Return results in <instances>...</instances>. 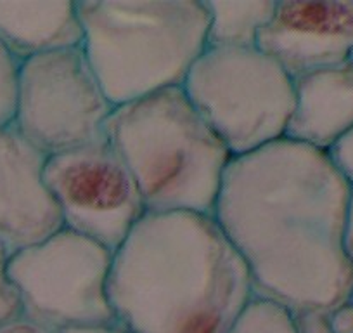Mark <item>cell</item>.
<instances>
[{
  "label": "cell",
  "instance_id": "9c48e42d",
  "mask_svg": "<svg viewBox=\"0 0 353 333\" xmlns=\"http://www.w3.org/2000/svg\"><path fill=\"white\" fill-rule=\"evenodd\" d=\"M293 80L353 59V0H281L258 39Z\"/></svg>",
  "mask_w": 353,
  "mask_h": 333
},
{
  "label": "cell",
  "instance_id": "ac0fdd59",
  "mask_svg": "<svg viewBox=\"0 0 353 333\" xmlns=\"http://www.w3.org/2000/svg\"><path fill=\"white\" fill-rule=\"evenodd\" d=\"M296 333H334L329 323V312L303 309L293 311Z\"/></svg>",
  "mask_w": 353,
  "mask_h": 333
},
{
  "label": "cell",
  "instance_id": "603a6c76",
  "mask_svg": "<svg viewBox=\"0 0 353 333\" xmlns=\"http://www.w3.org/2000/svg\"><path fill=\"white\" fill-rule=\"evenodd\" d=\"M348 302L353 305V288H352V292H350V295H348Z\"/></svg>",
  "mask_w": 353,
  "mask_h": 333
},
{
  "label": "cell",
  "instance_id": "8992f818",
  "mask_svg": "<svg viewBox=\"0 0 353 333\" xmlns=\"http://www.w3.org/2000/svg\"><path fill=\"white\" fill-rule=\"evenodd\" d=\"M113 252L61 227L9 257L21 316L49 333L114 325L110 283Z\"/></svg>",
  "mask_w": 353,
  "mask_h": 333
},
{
  "label": "cell",
  "instance_id": "5b68a950",
  "mask_svg": "<svg viewBox=\"0 0 353 333\" xmlns=\"http://www.w3.org/2000/svg\"><path fill=\"white\" fill-rule=\"evenodd\" d=\"M182 89L234 158L286 137L294 80L258 47H208Z\"/></svg>",
  "mask_w": 353,
  "mask_h": 333
},
{
  "label": "cell",
  "instance_id": "3957f363",
  "mask_svg": "<svg viewBox=\"0 0 353 333\" xmlns=\"http://www.w3.org/2000/svg\"><path fill=\"white\" fill-rule=\"evenodd\" d=\"M106 139L134 174L148 213H215L234 156L182 87L114 108Z\"/></svg>",
  "mask_w": 353,
  "mask_h": 333
},
{
  "label": "cell",
  "instance_id": "7402d4cb",
  "mask_svg": "<svg viewBox=\"0 0 353 333\" xmlns=\"http://www.w3.org/2000/svg\"><path fill=\"white\" fill-rule=\"evenodd\" d=\"M59 333H132L130 330H127L125 326H121L120 323H114V325H101V326H85V328H70L63 330Z\"/></svg>",
  "mask_w": 353,
  "mask_h": 333
},
{
  "label": "cell",
  "instance_id": "277c9868",
  "mask_svg": "<svg viewBox=\"0 0 353 333\" xmlns=\"http://www.w3.org/2000/svg\"><path fill=\"white\" fill-rule=\"evenodd\" d=\"M81 49L113 106L184 86L208 49L203 0H80Z\"/></svg>",
  "mask_w": 353,
  "mask_h": 333
},
{
  "label": "cell",
  "instance_id": "44dd1931",
  "mask_svg": "<svg viewBox=\"0 0 353 333\" xmlns=\"http://www.w3.org/2000/svg\"><path fill=\"white\" fill-rule=\"evenodd\" d=\"M343 245H345L346 259H348L350 266L353 267V186H352V193H350L348 212H346V226H345V238H343Z\"/></svg>",
  "mask_w": 353,
  "mask_h": 333
},
{
  "label": "cell",
  "instance_id": "4fadbf2b",
  "mask_svg": "<svg viewBox=\"0 0 353 333\" xmlns=\"http://www.w3.org/2000/svg\"><path fill=\"white\" fill-rule=\"evenodd\" d=\"M205 4L210 15L208 47L246 49L258 47L277 0H206Z\"/></svg>",
  "mask_w": 353,
  "mask_h": 333
},
{
  "label": "cell",
  "instance_id": "7a4b0ae2",
  "mask_svg": "<svg viewBox=\"0 0 353 333\" xmlns=\"http://www.w3.org/2000/svg\"><path fill=\"white\" fill-rule=\"evenodd\" d=\"M108 290L132 333H227L254 297L215 217L194 212L145 213L113 254Z\"/></svg>",
  "mask_w": 353,
  "mask_h": 333
},
{
  "label": "cell",
  "instance_id": "30bf717a",
  "mask_svg": "<svg viewBox=\"0 0 353 333\" xmlns=\"http://www.w3.org/2000/svg\"><path fill=\"white\" fill-rule=\"evenodd\" d=\"M47 156L14 125H0V243L14 254L63 227L43 179Z\"/></svg>",
  "mask_w": 353,
  "mask_h": 333
},
{
  "label": "cell",
  "instance_id": "6da1fadb",
  "mask_svg": "<svg viewBox=\"0 0 353 333\" xmlns=\"http://www.w3.org/2000/svg\"><path fill=\"white\" fill-rule=\"evenodd\" d=\"M352 184L325 151L281 139L230 162L213 217L246 263L254 295L291 311L348 301Z\"/></svg>",
  "mask_w": 353,
  "mask_h": 333
},
{
  "label": "cell",
  "instance_id": "5bb4252c",
  "mask_svg": "<svg viewBox=\"0 0 353 333\" xmlns=\"http://www.w3.org/2000/svg\"><path fill=\"white\" fill-rule=\"evenodd\" d=\"M227 333H296V326L290 307L254 295Z\"/></svg>",
  "mask_w": 353,
  "mask_h": 333
},
{
  "label": "cell",
  "instance_id": "ba28073f",
  "mask_svg": "<svg viewBox=\"0 0 353 333\" xmlns=\"http://www.w3.org/2000/svg\"><path fill=\"white\" fill-rule=\"evenodd\" d=\"M43 179L63 227L113 254L148 213L134 174L108 139L49 156Z\"/></svg>",
  "mask_w": 353,
  "mask_h": 333
},
{
  "label": "cell",
  "instance_id": "cb8c5ba5",
  "mask_svg": "<svg viewBox=\"0 0 353 333\" xmlns=\"http://www.w3.org/2000/svg\"><path fill=\"white\" fill-rule=\"evenodd\" d=\"M352 61H353V59H352Z\"/></svg>",
  "mask_w": 353,
  "mask_h": 333
},
{
  "label": "cell",
  "instance_id": "ffe728a7",
  "mask_svg": "<svg viewBox=\"0 0 353 333\" xmlns=\"http://www.w3.org/2000/svg\"><path fill=\"white\" fill-rule=\"evenodd\" d=\"M0 333H49L47 330L40 328L35 323L28 321L26 318L19 316V318L11 319L8 323L0 325Z\"/></svg>",
  "mask_w": 353,
  "mask_h": 333
},
{
  "label": "cell",
  "instance_id": "7c38bea8",
  "mask_svg": "<svg viewBox=\"0 0 353 333\" xmlns=\"http://www.w3.org/2000/svg\"><path fill=\"white\" fill-rule=\"evenodd\" d=\"M77 2H0V42L25 61L81 46Z\"/></svg>",
  "mask_w": 353,
  "mask_h": 333
},
{
  "label": "cell",
  "instance_id": "e0dca14e",
  "mask_svg": "<svg viewBox=\"0 0 353 333\" xmlns=\"http://www.w3.org/2000/svg\"><path fill=\"white\" fill-rule=\"evenodd\" d=\"M327 155L343 178L353 186V129L329 149Z\"/></svg>",
  "mask_w": 353,
  "mask_h": 333
},
{
  "label": "cell",
  "instance_id": "8fae6325",
  "mask_svg": "<svg viewBox=\"0 0 353 333\" xmlns=\"http://www.w3.org/2000/svg\"><path fill=\"white\" fill-rule=\"evenodd\" d=\"M352 129L353 61L294 80V108L284 139L329 153Z\"/></svg>",
  "mask_w": 353,
  "mask_h": 333
},
{
  "label": "cell",
  "instance_id": "9a60e30c",
  "mask_svg": "<svg viewBox=\"0 0 353 333\" xmlns=\"http://www.w3.org/2000/svg\"><path fill=\"white\" fill-rule=\"evenodd\" d=\"M23 61L0 42V125H12L18 106Z\"/></svg>",
  "mask_w": 353,
  "mask_h": 333
},
{
  "label": "cell",
  "instance_id": "2e32d148",
  "mask_svg": "<svg viewBox=\"0 0 353 333\" xmlns=\"http://www.w3.org/2000/svg\"><path fill=\"white\" fill-rule=\"evenodd\" d=\"M9 257L8 248L0 243V325L21 316L18 292L9 278Z\"/></svg>",
  "mask_w": 353,
  "mask_h": 333
},
{
  "label": "cell",
  "instance_id": "d6986e66",
  "mask_svg": "<svg viewBox=\"0 0 353 333\" xmlns=\"http://www.w3.org/2000/svg\"><path fill=\"white\" fill-rule=\"evenodd\" d=\"M329 323L334 333H353V305L348 301L329 312Z\"/></svg>",
  "mask_w": 353,
  "mask_h": 333
},
{
  "label": "cell",
  "instance_id": "52a82bcc",
  "mask_svg": "<svg viewBox=\"0 0 353 333\" xmlns=\"http://www.w3.org/2000/svg\"><path fill=\"white\" fill-rule=\"evenodd\" d=\"M113 110L81 46L23 61L12 125L47 158L106 139Z\"/></svg>",
  "mask_w": 353,
  "mask_h": 333
}]
</instances>
